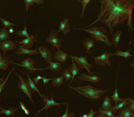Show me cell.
Wrapping results in <instances>:
<instances>
[{"instance_id": "42", "label": "cell", "mask_w": 134, "mask_h": 117, "mask_svg": "<svg viewBox=\"0 0 134 117\" xmlns=\"http://www.w3.org/2000/svg\"><path fill=\"white\" fill-rule=\"evenodd\" d=\"M96 113H98V112H97V111H94V110L92 108L91 110H90V113L88 114L87 117H94V115H95Z\"/></svg>"}, {"instance_id": "47", "label": "cell", "mask_w": 134, "mask_h": 117, "mask_svg": "<svg viewBox=\"0 0 134 117\" xmlns=\"http://www.w3.org/2000/svg\"><path fill=\"white\" fill-rule=\"evenodd\" d=\"M87 114H85V115H81V116L82 117H87Z\"/></svg>"}, {"instance_id": "3", "label": "cell", "mask_w": 134, "mask_h": 117, "mask_svg": "<svg viewBox=\"0 0 134 117\" xmlns=\"http://www.w3.org/2000/svg\"><path fill=\"white\" fill-rule=\"evenodd\" d=\"M77 29V30H83V31L89 33L92 35V38L94 40L97 41L98 42H103V43H105L107 45H108L109 47H111L112 45V43L109 40L108 32L103 27H90L87 30L81 28Z\"/></svg>"}, {"instance_id": "43", "label": "cell", "mask_w": 134, "mask_h": 117, "mask_svg": "<svg viewBox=\"0 0 134 117\" xmlns=\"http://www.w3.org/2000/svg\"><path fill=\"white\" fill-rule=\"evenodd\" d=\"M42 80L43 81V85H46V84H48V82H49L51 80H52V79H47V78H45V77H43Z\"/></svg>"}, {"instance_id": "46", "label": "cell", "mask_w": 134, "mask_h": 117, "mask_svg": "<svg viewBox=\"0 0 134 117\" xmlns=\"http://www.w3.org/2000/svg\"><path fill=\"white\" fill-rule=\"evenodd\" d=\"M4 81V79L3 78H0V85H1V83H2Z\"/></svg>"}, {"instance_id": "41", "label": "cell", "mask_w": 134, "mask_h": 117, "mask_svg": "<svg viewBox=\"0 0 134 117\" xmlns=\"http://www.w3.org/2000/svg\"><path fill=\"white\" fill-rule=\"evenodd\" d=\"M42 79H43V77H41V76H40V75H38L37 77L34 78V79H33V81L35 82V85H37V84L39 83V81H40V80H41Z\"/></svg>"}, {"instance_id": "20", "label": "cell", "mask_w": 134, "mask_h": 117, "mask_svg": "<svg viewBox=\"0 0 134 117\" xmlns=\"http://www.w3.org/2000/svg\"><path fill=\"white\" fill-rule=\"evenodd\" d=\"M71 62H72L71 65V66H69V68H68V70L70 71V73H71V75H72V78H71V79L70 83H69L70 85L71 84V82H73V80H74L75 77L76 76H77V75L79 73L80 70H81V69H80V68H79L77 65H76L75 62L73 61L72 59H71Z\"/></svg>"}, {"instance_id": "15", "label": "cell", "mask_w": 134, "mask_h": 117, "mask_svg": "<svg viewBox=\"0 0 134 117\" xmlns=\"http://www.w3.org/2000/svg\"><path fill=\"white\" fill-rule=\"evenodd\" d=\"M115 116L116 117H134L133 111L130 109L129 106L127 105L119 109Z\"/></svg>"}, {"instance_id": "44", "label": "cell", "mask_w": 134, "mask_h": 117, "mask_svg": "<svg viewBox=\"0 0 134 117\" xmlns=\"http://www.w3.org/2000/svg\"><path fill=\"white\" fill-rule=\"evenodd\" d=\"M94 117H107L105 115L102 113H96L94 115Z\"/></svg>"}, {"instance_id": "28", "label": "cell", "mask_w": 134, "mask_h": 117, "mask_svg": "<svg viewBox=\"0 0 134 117\" xmlns=\"http://www.w3.org/2000/svg\"><path fill=\"white\" fill-rule=\"evenodd\" d=\"M111 101L114 102L115 103V106L116 105L119 103L121 102L122 101L124 100V98H120L119 96V93H118V88H117V83H116V89H115V92L113 94V95L111 96Z\"/></svg>"}, {"instance_id": "25", "label": "cell", "mask_w": 134, "mask_h": 117, "mask_svg": "<svg viewBox=\"0 0 134 117\" xmlns=\"http://www.w3.org/2000/svg\"><path fill=\"white\" fill-rule=\"evenodd\" d=\"M122 31H116L114 35L112 36V44L115 46V47H118L119 46V43L120 42V37H121L122 35Z\"/></svg>"}, {"instance_id": "34", "label": "cell", "mask_w": 134, "mask_h": 117, "mask_svg": "<svg viewBox=\"0 0 134 117\" xmlns=\"http://www.w3.org/2000/svg\"><path fill=\"white\" fill-rule=\"evenodd\" d=\"M16 69V68L15 67H14V68H13V69H12L11 70V71H10L9 72V75H7V78H6V79H5L4 80V81L3 82H2V83L1 84V85H0V94H1V92L3 91V89H4V87H5V84H6V82H7V81H8V79H9V76H10V75L11 74V73L14 70V69ZM4 98H2V99H0V101L1 100H2V99H3Z\"/></svg>"}, {"instance_id": "33", "label": "cell", "mask_w": 134, "mask_h": 117, "mask_svg": "<svg viewBox=\"0 0 134 117\" xmlns=\"http://www.w3.org/2000/svg\"><path fill=\"white\" fill-rule=\"evenodd\" d=\"M24 30H22V31H17L16 34H17V35L19 37H26L27 38L30 37V35H29L28 32H27V27H26L25 21L24 20Z\"/></svg>"}, {"instance_id": "23", "label": "cell", "mask_w": 134, "mask_h": 117, "mask_svg": "<svg viewBox=\"0 0 134 117\" xmlns=\"http://www.w3.org/2000/svg\"><path fill=\"white\" fill-rule=\"evenodd\" d=\"M113 102L111 99L108 97V96H106V98L105 99L104 102H103L102 105V108L107 111H111L113 108Z\"/></svg>"}, {"instance_id": "8", "label": "cell", "mask_w": 134, "mask_h": 117, "mask_svg": "<svg viewBox=\"0 0 134 117\" xmlns=\"http://www.w3.org/2000/svg\"><path fill=\"white\" fill-rule=\"evenodd\" d=\"M114 56L113 54H108V52H105L98 57L94 56L93 58L95 60V64L98 65H101V66H105V65H109L111 67V61L110 58Z\"/></svg>"}, {"instance_id": "5", "label": "cell", "mask_w": 134, "mask_h": 117, "mask_svg": "<svg viewBox=\"0 0 134 117\" xmlns=\"http://www.w3.org/2000/svg\"><path fill=\"white\" fill-rule=\"evenodd\" d=\"M41 98H42V99H43V101H44V103H45V105L43 107V108L42 109L38 110L37 113V114L35 115V117H36L37 116L38 114L40 113L41 112H42V111L44 109H46V116H47V112H48V109L52 108L54 106H57V107H60L61 105H66V103H65V102H64V103H56V102H55L54 101L53 96L52 95H51V100L48 99V95L46 96H45V95L43 94V96H42Z\"/></svg>"}, {"instance_id": "38", "label": "cell", "mask_w": 134, "mask_h": 117, "mask_svg": "<svg viewBox=\"0 0 134 117\" xmlns=\"http://www.w3.org/2000/svg\"><path fill=\"white\" fill-rule=\"evenodd\" d=\"M0 20L2 21L3 24L4 25V26H5V27H9V28H10V27H12V26H18V24H14V23H11V22H10L9 21L5 20H3L1 18H0Z\"/></svg>"}, {"instance_id": "18", "label": "cell", "mask_w": 134, "mask_h": 117, "mask_svg": "<svg viewBox=\"0 0 134 117\" xmlns=\"http://www.w3.org/2000/svg\"><path fill=\"white\" fill-rule=\"evenodd\" d=\"M69 18H65V19H64L60 22V28H59V30L58 31V33L62 31L64 35H67V34L70 32L71 30L70 26H69Z\"/></svg>"}, {"instance_id": "14", "label": "cell", "mask_w": 134, "mask_h": 117, "mask_svg": "<svg viewBox=\"0 0 134 117\" xmlns=\"http://www.w3.org/2000/svg\"><path fill=\"white\" fill-rule=\"evenodd\" d=\"M68 54L60 50H58L57 51H56L52 56V58L59 63L65 62L68 59Z\"/></svg>"}, {"instance_id": "30", "label": "cell", "mask_w": 134, "mask_h": 117, "mask_svg": "<svg viewBox=\"0 0 134 117\" xmlns=\"http://www.w3.org/2000/svg\"><path fill=\"white\" fill-rule=\"evenodd\" d=\"M52 85L54 87H58V86H61L64 81V76H61L60 77H55L52 78Z\"/></svg>"}, {"instance_id": "40", "label": "cell", "mask_w": 134, "mask_h": 117, "mask_svg": "<svg viewBox=\"0 0 134 117\" xmlns=\"http://www.w3.org/2000/svg\"><path fill=\"white\" fill-rule=\"evenodd\" d=\"M126 99L130 103L129 105H128L130 109L132 111H134V100L133 99H130V98H126Z\"/></svg>"}, {"instance_id": "4", "label": "cell", "mask_w": 134, "mask_h": 117, "mask_svg": "<svg viewBox=\"0 0 134 117\" xmlns=\"http://www.w3.org/2000/svg\"><path fill=\"white\" fill-rule=\"evenodd\" d=\"M17 77L19 78L20 79V82L18 83V88L20 89V90H22L23 92H24L26 95L28 96V98H30V101L31 102V103H33L34 107H35V103H34V100H33V98H32V94H31V89H30V85L28 84V81L26 79H25L22 76L19 75L15 74Z\"/></svg>"}, {"instance_id": "2", "label": "cell", "mask_w": 134, "mask_h": 117, "mask_svg": "<svg viewBox=\"0 0 134 117\" xmlns=\"http://www.w3.org/2000/svg\"><path fill=\"white\" fill-rule=\"evenodd\" d=\"M69 88L75 90L77 92L81 94L83 96L88 98L92 102H97L101 100V97L105 93L109 92L111 90H100L90 85H87L85 86H77V87H72L69 86Z\"/></svg>"}, {"instance_id": "19", "label": "cell", "mask_w": 134, "mask_h": 117, "mask_svg": "<svg viewBox=\"0 0 134 117\" xmlns=\"http://www.w3.org/2000/svg\"><path fill=\"white\" fill-rule=\"evenodd\" d=\"M82 43L83 45L86 48V54H90L92 53L91 48H93L94 46L97 45L98 44H95V40L93 39L92 38H87L86 40H82Z\"/></svg>"}, {"instance_id": "1", "label": "cell", "mask_w": 134, "mask_h": 117, "mask_svg": "<svg viewBox=\"0 0 134 117\" xmlns=\"http://www.w3.org/2000/svg\"><path fill=\"white\" fill-rule=\"evenodd\" d=\"M101 9L96 20L103 22L109 29L113 36V28L126 20L128 25L133 30L132 25V13L133 8L134 0H99Z\"/></svg>"}, {"instance_id": "32", "label": "cell", "mask_w": 134, "mask_h": 117, "mask_svg": "<svg viewBox=\"0 0 134 117\" xmlns=\"http://www.w3.org/2000/svg\"><path fill=\"white\" fill-rule=\"evenodd\" d=\"M98 113H102L105 115L107 117H116L115 114L112 112L111 111H107V110H105L103 109H102V107H99L98 109V111H97Z\"/></svg>"}, {"instance_id": "45", "label": "cell", "mask_w": 134, "mask_h": 117, "mask_svg": "<svg viewBox=\"0 0 134 117\" xmlns=\"http://www.w3.org/2000/svg\"><path fill=\"white\" fill-rule=\"evenodd\" d=\"M14 30L13 27H10V28H9V33H10V34H13V33H14Z\"/></svg>"}, {"instance_id": "9", "label": "cell", "mask_w": 134, "mask_h": 117, "mask_svg": "<svg viewBox=\"0 0 134 117\" xmlns=\"http://www.w3.org/2000/svg\"><path fill=\"white\" fill-rule=\"evenodd\" d=\"M58 31H56L55 30H52L49 36L46 39V41L51 44L54 47H56L58 50H60L62 40L59 39V37H58Z\"/></svg>"}, {"instance_id": "17", "label": "cell", "mask_w": 134, "mask_h": 117, "mask_svg": "<svg viewBox=\"0 0 134 117\" xmlns=\"http://www.w3.org/2000/svg\"><path fill=\"white\" fill-rule=\"evenodd\" d=\"M79 79L83 81H88V82H93V83H97L100 81V78L99 77L94 75H88L85 74V73H82L81 74L79 77H78Z\"/></svg>"}, {"instance_id": "7", "label": "cell", "mask_w": 134, "mask_h": 117, "mask_svg": "<svg viewBox=\"0 0 134 117\" xmlns=\"http://www.w3.org/2000/svg\"><path fill=\"white\" fill-rule=\"evenodd\" d=\"M13 64H15V65H19L20 67H22V68H25L27 70V71L30 72V73H35V71L37 70H44L45 69H36L35 68V65H36V63L32 60V59L28 58L26 59V60H23L22 62H21L20 64H16V63L13 62Z\"/></svg>"}, {"instance_id": "39", "label": "cell", "mask_w": 134, "mask_h": 117, "mask_svg": "<svg viewBox=\"0 0 134 117\" xmlns=\"http://www.w3.org/2000/svg\"><path fill=\"white\" fill-rule=\"evenodd\" d=\"M20 104L21 109H22L24 111L25 114H26V115H30V111H29V110L26 108V106H25V105L22 103V102H20Z\"/></svg>"}, {"instance_id": "27", "label": "cell", "mask_w": 134, "mask_h": 117, "mask_svg": "<svg viewBox=\"0 0 134 117\" xmlns=\"http://www.w3.org/2000/svg\"><path fill=\"white\" fill-rule=\"evenodd\" d=\"M10 36L9 31L7 30L6 27H4L0 31V42L5 41L9 40Z\"/></svg>"}, {"instance_id": "22", "label": "cell", "mask_w": 134, "mask_h": 117, "mask_svg": "<svg viewBox=\"0 0 134 117\" xmlns=\"http://www.w3.org/2000/svg\"><path fill=\"white\" fill-rule=\"evenodd\" d=\"M0 110H1L0 115L2 113H4L5 114L7 117L14 116V113L17 111V109L14 107H10L9 109H4L3 108H2L0 106Z\"/></svg>"}, {"instance_id": "37", "label": "cell", "mask_w": 134, "mask_h": 117, "mask_svg": "<svg viewBox=\"0 0 134 117\" xmlns=\"http://www.w3.org/2000/svg\"><path fill=\"white\" fill-rule=\"evenodd\" d=\"M63 76L64 77V79L66 80V81H69V80H71L72 78V75H71V73H70L68 69H65L63 72Z\"/></svg>"}, {"instance_id": "10", "label": "cell", "mask_w": 134, "mask_h": 117, "mask_svg": "<svg viewBox=\"0 0 134 117\" xmlns=\"http://www.w3.org/2000/svg\"><path fill=\"white\" fill-rule=\"evenodd\" d=\"M16 44L10 40H7L5 41L0 42V50H2L3 55L6 56V53L9 51L15 49L16 48Z\"/></svg>"}, {"instance_id": "48", "label": "cell", "mask_w": 134, "mask_h": 117, "mask_svg": "<svg viewBox=\"0 0 134 117\" xmlns=\"http://www.w3.org/2000/svg\"><path fill=\"white\" fill-rule=\"evenodd\" d=\"M72 1H73V0H72Z\"/></svg>"}, {"instance_id": "24", "label": "cell", "mask_w": 134, "mask_h": 117, "mask_svg": "<svg viewBox=\"0 0 134 117\" xmlns=\"http://www.w3.org/2000/svg\"><path fill=\"white\" fill-rule=\"evenodd\" d=\"M129 103H130L127 100L126 98H124V100L122 101V102H120L119 103H118V104L116 105H115L114 107H113L111 111H112L114 114L116 113L119 109H120L122 108V107H125V106L128 105H129Z\"/></svg>"}, {"instance_id": "11", "label": "cell", "mask_w": 134, "mask_h": 117, "mask_svg": "<svg viewBox=\"0 0 134 117\" xmlns=\"http://www.w3.org/2000/svg\"><path fill=\"white\" fill-rule=\"evenodd\" d=\"M16 54L17 55H24V54L35 55V54H39V51H38L37 48H36V49L35 50H30L25 48L22 44H19L16 51Z\"/></svg>"}, {"instance_id": "36", "label": "cell", "mask_w": 134, "mask_h": 117, "mask_svg": "<svg viewBox=\"0 0 134 117\" xmlns=\"http://www.w3.org/2000/svg\"><path fill=\"white\" fill-rule=\"evenodd\" d=\"M68 106H69V104L66 106V111H65V113H64V115H60V113L56 111L58 115H59L60 117H75V112H72L71 113H69V111H68Z\"/></svg>"}, {"instance_id": "29", "label": "cell", "mask_w": 134, "mask_h": 117, "mask_svg": "<svg viewBox=\"0 0 134 117\" xmlns=\"http://www.w3.org/2000/svg\"><path fill=\"white\" fill-rule=\"evenodd\" d=\"M25 3V5H26V13L28 11V9L30 6L34 5V3L37 4H42L43 3L44 0H24Z\"/></svg>"}, {"instance_id": "35", "label": "cell", "mask_w": 134, "mask_h": 117, "mask_svg": "<svg viewBox=\"0 0 134 117\" xmlns=\"http://www.w3.org/2000/svg\"><path fill=\"white\" fill-rule=\"evenodd\" d=\"M91 1H94V0H77L79 3H81L82 5V14H81V17L83 16L84 12H85L86 7L87 6L88 4Z\"/></svg>"}, {"instance_id": "26", "label": "cell", "mask_w": 134, "mask_h": 117, "mask_svg": "<svg viewBox=\"0 0 134 117\" xmlns=\"http://www.w3.org/2000/svg\"><path fill=\"white\" fill-rule=\"evenodd\" d=\"M27 77H28V80H27V81H28V84H29V85H30V89H31V92L35 93V92H37L39 93V94L40 95V96L42 97L43 94H41V93L40 92V91L39 90L38 88L37 87V85H35V82L33 81V80L30 78V75H29L28 73L27 74Z\"/></svg>"}, {"instance_id": "21", "label": "cell", "mask_w": 134, "mask_h": 117, "mask_svg": "<svg viewBox=\"0 0 134 117\" xmlns=\"http://www.w3.org/2000/svg\"><path fill=\"white\" fill-rule=\"evenodd\" d=\"M49 66L48 68H45V69H50L53 73H58L59 71H61L62 68L61 66V63L59 62H49Z\"/></svg>"}, {"instance_id": "31", "label": "cell", "mask_w": 134, "mask_h": 117, "mask_svg": "<svg viewBox=\"0 0 134 117\" xmlns=\"http://www.w3.org/2000/svg\"><path fill=\"white\" fill-rule=\"evenodd\" d=\"M114 56H122V57L125 58V59L126 60H128V58L129 56H132V55L130 54V49L128 50L126 52H122L120 51H117L115 52V54H113Z\"/></svg>"}, {"instance_id": "6", "label": "cell", "mask_w": 134, "mask_h": 117, "mask_svg": "<svg viewBox=\"0 0 134 117\" xmlns=\"http://www.w3.org/2000/svg\"><path fill=\"white\" fill-rule=\"evenodd\" d=\"M70 58H71L73 61L75 62L76 65L80 68V69H85L90 74H93L91 71L92 65L89 64L87 61V59L86 57H77L75 56H70Z\"/></svg>"}, {"instance_id": "16", "label": "cell", "mask_w": 134, "mask_h": 117, "mask_svg": "<svg viewBox=\"0 0 134 117\" xmlns=\"http://www.w3.org/2000/svg\"><path fill=\"white\" fill-rule=\"evenodd\" d=\"M13 60H10L9 57L4 56L0 51V69L7 70L9 65L13 64Z\"/></svg>"}, {"instance_id": "12", "label": "cell", "mask_w": 134, "mask_h": 117, "mask_svg": "<svg viewBox=\"0 0 134 117\" xmlns=\"http://www.w3.org/2000/svg\"><path fill=\"white\" fill-rule=\"evenodd\" d=\"M37 36H38V34L35 35V36L31 35V36L29 37L23 39L21 42H18V41H16V42L18 43V44H22L25 48H27V49H28V48H31V47H32V46L34 45V43L37 41Z\"/></svg>"}, {"instance_id": "13", "label": "cell", "mask_w": 134, "mask_h": 117, "mask_svg": "<svg viewBox=\"0 0 134 117\" xmlns=\"http://www.w3.org/2000/svg\"><path fill=\"white\" fill-rule=\"evenodd\" d=\"M38 51H39V53L41 54L42 57L45 60L46 62H49L52 60V52H51L48 48H47V47H44L43 46H40V47H38Z\"/></svg>"}]
</instances>
